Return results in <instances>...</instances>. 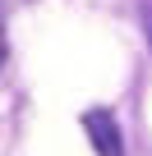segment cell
Returning a JSON list of instances; mask_svg holds the SVG:
<instances>
[{"mask_svg":"<svg viewBox=\"0 0 152 156\" xmlns=\"http://www.w3.org/2000/svg\"><path fill=\"white\" fill-rule=\"evenodd\" d=\"M5 64H9V37H5V23H0V73H5Z\"/></svg>","mask_w":152,"mask_h":156,"instance_id":"obj_2","label":"cell"},{"mask_svg":"<svg viewBox=\"0 0 152 156\" xmlns=\"http://www.w3.org/2000/svg\"><path fill=\"white\" fill-rule=\"evenodd\" d=\"M5 5H9V9H14V5H23V0H0V9H5Z\"/></svg>","mask_w":152,"mask_h":156,"instance_id":"obj_3","label":"cell"},{"mask_svg":"<svg viewBox=\"0 0 152 156\" xmlns=\"http://www.w3.org/2000/svg\"><path fill=\"white\" fill-rule=\"evenodd\" d=\"M83 133L97 147V156H124V138H120V124H115L111 110H88L83 115Z\"/></svg>","mask_w":152,"mask_h":156,"instance_id":"obj_1","label":"cell"},{"mask_svg":"<svg viewBox=\"0 0 152 156\" xmlns=\"http://www.w3.org/2000/svg\"><path fill=\"white\" fill-rule=\"evenodd\" d=\"M143 19H147V37H152V9H147V14H143Z\"/></svg>","mask_w":152,"mask_h":156,"instance_id":"obj_4","label":"cell"}]
</instances>
